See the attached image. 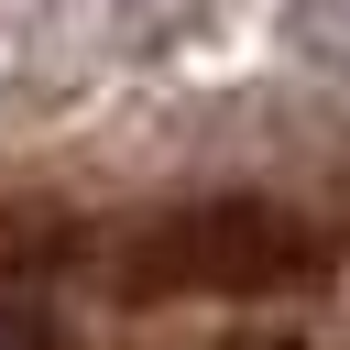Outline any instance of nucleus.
Listing matches in <instances>:
<instances>
[{"label":"nucleus","instance_id":"f257e3e1","mask_svg":"<svg viewBox=\"0 0 350 350\" xmlns=\"http://www.w3.org/2000/svg\"><path fill=\"white\" fill-rule=\"evenodd\" d=\"M273 44H284L306 77H339V88H350V0H284Z\"/></svg>","mask_w":350,"mask_h":350},{"label":"nucleus","instance_id":"f03ea898","mask_svg":"<svg viewBox=\"0 0 350 350\" xmlns=\"http://www.w3.org/2000/svg\"><path fill=\"white\" fill-rule=\"evenodd\" d=\"M0 350H55V317L22 306V295H0Z\"/></svg>","mask_w":350,"mask_h":350}]
</instances>
